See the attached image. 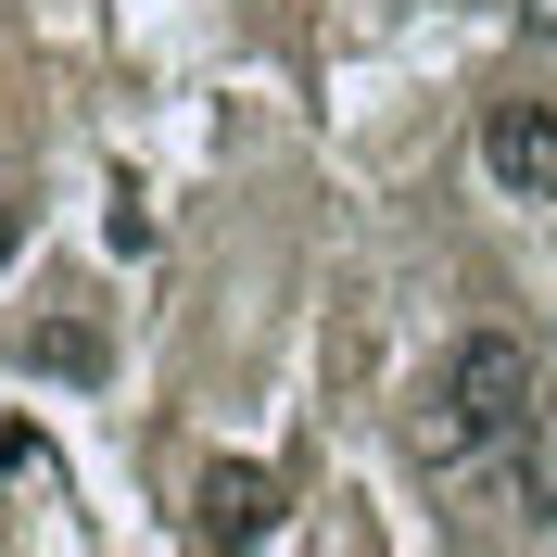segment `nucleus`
Here are the masks:
<instances>
[{"mask_svg":"<svg viewBox=\"0 0 557 557\" xmlns=\"http://www.w3.org/2000/svg\"><path fill=\"white\" fill-rule=\"evenodd\" d=\"M102 242H114V253H152V203H139V190H114V215H102Z\"/></svg>","mask_w":557,"mask_h":557,"instance_id":"423d86ee","label":"nucleus"},{"mask_svg":"<svg viewBox=\"0 0 557 557\" xmlns=\"http://www.w3.org/2000/svg\"><path fill=\"white\" fill-rule=\"evenodd\" d=\"M494 494H507L520 520H557V444H545V431H532V444L507 456V469H494Z\"/></svg>","mask_w":557,"mask_h":557,"instance_id":"20e7f679","label":"nucleus"},{"mask_svg":"<svg viewBox=\"0 0 557 557\" xmlns=\"http://www.w3.org/2000/svg\"><path fill=\"white\" fill-rule=\"evenodd\" d=\"M482 177L507 203H557V102H532V89L482 102Z\"/></svg>","mask_w":557,"mask_h":557,"instance_id":"f03ea898","label":"nucleus"},{"mask_svg":"<svg viewBox=\"0 0 557 557\" xmlns=\"http://www.w3.org/2000/svg\"><path fill=\"white\" fill-rule=\"evenodd\" d=\"M520 38H532V51H557V0H520Z\"/></svg>","mask_w":557,"mask_h":557,"instance_id":"0eeeda50","label":"nucleus"},{"mask_svg":"<svg viewBox=\"0 0 557 557\" xmlns=\"http://www.w3.org/2000/svg\"><path fill=\"white\" fill-rule=\"evenodd\" d=\"M190 532H203V545H267V532H278V469L215 456L203 482H190Z\"/></svg>","mask_w":557,"mask_h":557,"instance_id":"7ed1b4c3","label":"nucleus"},{"mask_svg":"<svg viewBox=\"0 0 557 557\" xmlns=\"http://www.w3.org/2000/svg\"><path fill=\"white\" fill-rule=\"evenodd\" d=\"M13 242H26V203H13V190H0V267H13Z\"/></svg>","mask_w":557,"mask_h":557,"instance_id":"6e6552de","label":"nucleus"},{"mask_svg":"<svg viewBox=\"0 0 557 557\" xmlns=\"http://www.w3.org/2000/svg\"><path fill=\"white\" fill-rule=\"evenodd\" d=\"M38 368L89 381V368H102V330H89V317H51V330H38Z\"/></svg>","mask_w":557,"mask_h":557,"instance_id":"39448f33","label":"nucleus"},{"mask_svg":"<svg viewBox=\"0 0 557 557\" xmlns=\"http://www.w3.org/2000/svg\"><path fill=\"white\" fill-rule=\"evenodd\" d=\"M545 431V368H532L520 330H456L431 393H418V469L444 482H494L507 456Z\"/></svg>","mask_w":557,"mask_h":557,"instance_id":"f257e3e1","label":"nucleus"}]
</instances>
